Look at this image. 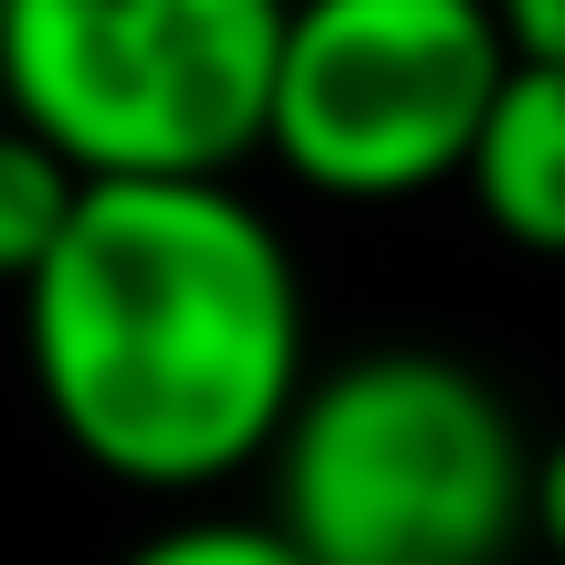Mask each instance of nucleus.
<instances>
[{
    "mask_svg": "<svg viewBox=\"0 0 565 565\" xmlns=\"http://www.w3.org/2000/svg\"><path fill=\"white\" fill-rule=\"evenodd\" d=\"M21 356L53 429L137 492L273 461L303 366V273L231 179H95L21 282Z\"/></svg>",
    "mask_w": 565,
    "mask_h": 565,
    "instance_id": "f257e3e1",
    "label": "nucleus"
},
{
    "mask_svg": "<svg viewBox=\"0 0 565 565\" xmlns=\"http://www.w3.org/2000/svg\"><path fill=\"white\" fill-rule=\"evenodd\" d=\"M263 471V524L303 565H513L534 545V450L503 387L440 345L324 366Z\"/></svg>",
    "mask_w": 565,
    "mask_h": 565,
    "instance_id": "f03ea898",
    "label": "nucleus"
},
{
    "mask_svg": "<svg viewBox=\"0 0 565 565\" xmlns=\"http://www.w3.org/2000/svg\"><path fill=\"white\" fill-rule=\"evenodd\" d=\"M294 0H11L0 116L84 179H231L263 158Z\"/></svg>",
    "mask_w": 565,
    "mask_h": 565,
    "instance_id": "7ed1b4c3",
    "label": "nucleus"
},
{
    "mask_svg": "<svg viewBox=\"0 0 565 565\" xmlns=\"http://www.w3.org/2000/svg\"><path fill=\"white\" fill-rule=\"evenodd\" d=\"M503 74L492 0H294L263 147L324 200H419L471 168Z\"/></svg>",
    "mask_w": 565,
    "mask_h": 565,
    "instance_id": "20e7f679",
    "label": "nucleus"
},
{
    "mask_svg": "<svg viewBox=\"0 0 565 565\" xmlns=\"http://www.w3.org/2000/svg\"><path fill=\"white\" fill-rule=\"evenodd\" d=\"M461 189L482 200V221L534 263H565V63H524L513 53L503 95L482 116Z\"/></svg>",
    "mask_w": 565,
    "mask_h": 565,
    "instance_id": "39448f33",
    "label": "nucleus"
},
{
    "mask_svg": "<svg viewBox=\"0 0 565 565\" xmlns=\"http://www.w3.org/2000/svg\"><path fill=\"white\" fill-rule=\"evenodd\" d=\"M84 189H95V179H84L74 158H53L32 126L0 116V282H11V294L63 252V231H74Z\"/></svg>",
    "mask_w": 565,
    "mask_h": 565,
    "instance_id": "423d86ee",
    "label": "nucleus"
},
{
    "mask_svg": "<svg viewBox=\"0 0 565 565\" xmlns=\"http://www.w3.org/2000/svg\"><path fill=\"white\" fill-rule=\"evenodd\" d=\"M116 565H303V555L282 545L263 513H200V524L147 534V545H137V555H116Z\"/></svg>",
    "mask_w": 565,
    "mask_h": 565,
    "instance_id": "0eeeda50",
    "label": "nucleus"
},
{
    "mask_svg": "<svg viewBox=\"0 0 565 565\" xmlns=\"http://www.w3.org/2000/svg\"><path fill=\"white\" fill-rule=\"evenodd\" d=\"M503 11V42L524 63H565V0H492Z\"/></svg>",
    "mask_w": 565,
    "mask_h": 565,
    "instance_id": "6e6552de",
    "label": "nucleus"
},
{
    "mask_svg": "<svg viewBox=\"0 0 565 565\" xmlns=\"http://www.w3.org/2000/svg\"><path fill=\"white\" fill-rule=\"evenodd\" d=\"M534 545L565 565V440L534 450Z\"/></svg>",
    "mask_w": 565,
    "mask_h": 565,
    "instance_id": "1a4fd4ad",
    "label": "nucleus"
},
{
    "mask_svg": "<svg viewBox=\"0 0 565 565\" xmlns=\"http://www.w3.org/2000/svg\"><path fill=\"white\" fill-rule=\"evenodd\" d=\"M0 11H11V0H0Z\"/></svg>",
    "mask_w": 565,
    "mask_h": 565,
    "instance_id": "9d476101",
    "label": "nucleus"
}]
</instances>
